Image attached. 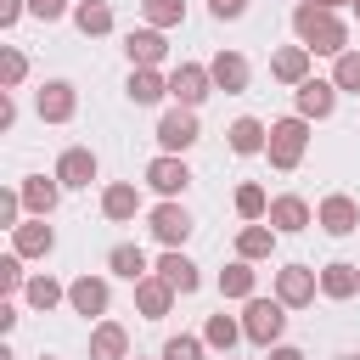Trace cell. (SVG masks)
I'll return each mask as SVG.
<instances>
[{
	"mask_svg": "<svg viewBox=\"0 0 360 360\" xmlns=\"http://www.w3.org/2000/svg\"><path fill=\"white\" fill-rule=\"evenodd\" d=\"M292 34H298L315 56H343V51H349V28H343L326 6H315V0H304V6L292 11Z\"/></svg>",
	"mask_w": 360,
	"mask_h": 360,
	"instance_id": "obj_1",
	"label": "cell"
},
{
	"mask_svg": "<svg viewBox=\"0 0 360 360\" xmlns=\"http://www.w3.org/2000/svg\"><path fill=\"white\" fill-rule=\"evenodd\" d=\"M304 146H309V118H304V112H292V118H276V124H270L264 152H270V163H276V169H298V163H304Z\"/></svg>",
	"mask_w": 360,
	"mask_h": 360,
	"instance_id": "obj_2",
	"label": "cell"
},
{
	"mask_svg": "<svg viewBox=\"0 0 360 360\" xmlns=\"http://www.w3.org/2000/svg\"><path fill=\"white\" fill-rule=\"evenodd\" d=\"M281 326H287V304H281V298H248V309H242V332H248L253 343H276Z\"/></svg>",
	"mask_w": 360,
	"mask_h": 360,
	"instance_id": "obj_3",
	"label": "cell"
},
{
	"mask_svg": "<svg viewBox=\"0 0 360 360\" xmlns=\"http://www.w3.org/2000/svg\"><path fill=\"white\" fill-rule=\"evenodd\" d=\"M208 90H214V73H208V68H197V62H180V68L169 73V96H174L180 107H202V101H208Z\"/></svg>",
	"mask_w": 360,
	"mask_h": 360,
	"instance_id": "obj_4",
	"label": "cell"
},
{
	"mask_svg": "<svg viewBox=\"0 0 360 360\" xmlns=\"http://www.w3.org/2000/svg\"><path fill=\"white\" fill-rule=\"evenodd\" d=\"M197 107H174V112H163L158 118V146L163 152H186V146H197Z\"/></svg>",
	"mask_w": 360,
	"mask_h": 360,
	"instance_id": "obj_5",
	"label": "cell"
},
{
	"mask_svg": "<svg viewBox=\"0 0 360 360\" xmlns=\"http://www.w3.org/2000/svg\"><path fill=\"white\" fill-rule=\"evenodd\" d=\"M315 287H321V276H315L309 264H287V270H276V298H281L287 309H304V304L315 298Z\"/></svg>",
	"mask_w": 360,
	"mask_h": 360,
	"instance_id": "obj_6",
	"label": "cell"
},
{
	"mask_svg": "<svg viewBox=\"0 0 360 360\" xmlns=\"http://www.w3.org/2000/svg\"><path fill=\"white\" fill-rule=\"evenodd\" d=\"M146 186H152V191H163V197H174V191H186V186H191V169H186L174 152H163V158H152V163H146Z\"/></svg>",
	"mask_w": 360,
	"mask_h": 360,
	"instance_id": "obj_7",
	"label": "cell"
},
{
	"mask_svg": "<svg viewBox=\"0 0 360 360\" xmlns=\"http://www.w3.org/2000/svg\"><path fill=\"white\" fill-rule=\"evenodd\" d=\"M34 107H39V118H45V124H68V118H73V107H79V96H73V84H68V79H51V84L39 90V101H34Z\"/></svg>",
	"mask_w": 360,
	"mask_h": 360,
	"instance_id": "obj_8",
	"label": "cell"
},
{
	"mask_svg": "<svg viewBox=\"0 0 360 360\" xmlns=\"http://www.w3.org/2000/svg\"><path fill=\"white\" fill-rule=\"evenodd\" d=\"M315 219H321V231H326V236H349V231L360 225V202L338 191V197H326V202H321V214H315Z\"/></svg>",
	"mask_w": 360,
	"mask_h": 360,
	"instance_id": "obj_9",
	"label": "cell"
},
{
	"mask_svg": "<svg viewBox=\"0 0 360 360\" xmlns=\"http://www.w3.org/2000/svg\"><path fill=\"white\" fill-rule=\"evenodd\" d=\"M152 236H158L163 248H180V242L191 236V214H186L180 202H163V208H152Z\"/></svg>",
	"mask_w": 360,
	"mask_h": 360,
	"instance_id": "obj_10",
	"label": "cell"
},
{
	"mask_svg": "<svg viewBox=\"0 0 360 360\" xmlns=\"http://www.w3.org/2000/svg\"><path fill=\"white\" fill-rule=\"evenodd\" d=\"M51 248H56V231H51L39 214L11 231V253H22V259H39V253H51Z\"/></svg>",
	"mask_w": 360,
	"mask_h": 360,
	"instance_id": "obj_11",
	"label": "cell"
},
{
	"mask_svg": "<svg viewBox=\"0 0 360 360\" xmlns=\"http://www.w3.org/2000/svg\"><path fill=\"white\" fill-rule=\"evenodd\" d=\"M135 304H141L146 321H163L169 304H174V287H169L163 276H141V281H135Z\"/></svg>",
	"mask_w": 360,
	"mask_h": 360,
	"instance_id": "obj_12",
	"label": "cell"
},
{
	"mask_svg": "<svg viewBox=\"0 0 360 360\" xmlns=\"http://www.w3.org/2000/svg\"><path fill=\"white\" fill-rule=\"evenodd\" d=\"M309 56H315L309 45H281V51L270 56V73H276L281 84H304V79H309Z\"/></svg>",
	"mask_w": 360,
	"mask_h": 360,
	"instance_id": "obj_13",
	"label": "cell"
},
{
	"mask_svg": "<svg viewBox=\"0 0 360 360\" xmlns=\"http://www.w3.org/2000/svg\"><path fill=\"white\" fill-rule=\"evenodd\" d=\"M332 107H338V84L332 79H304L298 84V112L304 118H326Z\"/></svg>",
	"mask_w": 360,
	"mask_h": 360,
	"instance_id": "obj_14",
	"label": "cell"
},
{
	"mask_svg": "<svg viewBox=\"0 0 360 360\" xmlns=\"http://www.w3.org/2000/svg\"><path fill=\"white\" fill-rule=\"evenodd\" d=\"M56 180H62V186H90V180H96V152H90V146H68V152L56 158Z\"/></svg>",
	"mask_w": 360,
	"mask_h": 360,
	"instance_id": "obj_15",
	"label": "cell"
},
{
	"mask_svg": "<svg viewBox=\"0 0 360 360\" xmlns=\"http://www.w3.org/2000/svg\"><path fill=\"white\" fill-rule=\"evenodd\" d=\"M68 304H73V315H107V281L101 276H79L68 287Z\"/></svg>",
	"mask_w": 360,
	"mask_h": 360,
	"instance_id": "obj_16",
	"label": "cell"
},
{
	"mask_svg": "<svg viewBox=\"0 0 360 360\" xmlns=\"http://www.w3.org/2000/svg\"><path fill=\"white\" fill-rule=\"evenodd\" d=\"M208 73H214V84H219L225 96L248 90V56H236V51H219V56L208 62Z\"/></svg>",
	"mask_w": 360,
	"mask_h": 360,
	"instance_id": "obj_17",
	"label": "cell"
},
{
	"mask_svg": "<svg viewBox=\"0 0 360 360\" xmlns=\"http://www.w3.org/2000/svg\"><path fill=\"white\" fill-rule=\"evenodd\" d=\"M124 51H129V62H135V68H158L169 45H163V34H158V28H135V34L124 39Z\"/></svg>",
	"mask_w": 360,
	"mask_h": 360,
	"instance_id": "obj_18",
	"label": "cell"
},
{
	"mask_svg": "<svg viewBox=\"0 0 360 360\" xmlns=\"http://www.w3.org/2000/svg\"><path fill=\"white\" fill-rule=\"evenodd\" d=\"M56 197H62V180H56V174H51V180H45V174L22 180V208H28V214H39V219H45V214L56 208Z\"/></svg>",
	"mask_w": 360,
	"mask_h": 360,
	"instance_id": "obj_19",
	"label": "cell"
},
{
	"mask_svg": "<svg viewBox=\"0 0 360 360\" xmlns=\"http://www.w3.org/2000/svg\"><path fill=\"white\" fill-rule=\"evenodd\" d=\"M264 219H270L281 236H292V231H304V225H309V202H304V197H276Z\"/></svg>",
	"mask_w": 360,
	"mask_h": 360,
	"instance_id": "obj_20",
	"label": "cell"
},
{
	"mask_svg": "<svg viewBox=\"0 0 360 360\" xmlns=\"http://www.w3.org/2000/svg\"><path fill=\"white\" fill-rule=\"evenodd\" d=\"M158 276H163V281H169L174 292H197V264H191V259H186L180 248H169V253L158 259Z\"/></svg>",
	"mask_w": 360,
	"mask_h": 360,
	"instance_id": "obj_21",
	"label": "cell"
},
{
	"mask_svg": "<svg viewBox=\"0 0 360 360\" xmlns=\"http://www.w3.org/2000/svg\"><path fill=\"white\" fill-rule=\"evenodd\" d=\"M321 292H326V298H354V292H360V264L332 259V264L321 270Z\"/></svg>",
	"mask_w": 360,
	"mask_h": 360,
	"instance_id": "obj_22",
	"label": "cell"
},
{
	"mask_svg": "<svg viewBox=\"0 0 360 360\" xmlns=\"http://www.w3.org/2000/svg\"><path fill=\"white\" fill-rule=\"evenodd\" d=\"M124 349H129V332H124V326L101 321V326L90 332V360H124Z\"/></svg>",
	"mask_w": 360,
	"mask_h": 360,
	"instance_id": "obj_23",
	"label": "cell"
},
{
	"mask_svg": "<svg viewBox=\"0 0 360 360\" xmlns=\"http://www.w3.org/2000/svg\"><path fill=\"white\" fill-rule=\"evenodd\" d=\"M124 90H129V101H135V107H152L158 96H169V79H158V68H135Z\"/></svg>",
	"mask_w": 360,
	"mask_h": 360,
	"instance_id": "obj_24",
	"label": "cell"
},
{
	"mask_svg": "<svg viewBox=\"0 0 360 360\" xmlns=\"http://www.w3.org/2000/svg\"><path fill=\"white\" fill-rule=\"evenodd\" d=\"M225 135H231V152H242V158L264 152V141H270V129H264L259 118H236V124H231Z\"/></svg>",
	"mask_w": 360,
	"mask_h": 360,
	"instance_id": "obj_25",
	"label": "cell"
},
{
	"mask_svg": "<svg viewBox=\"0 0 360 360\" xmlns=\"http://www.w3.org/2000/svg\"><path fill=\"white\" fill-rule=\"evenodd\" d=\"M135 208H141V191H135V186L118 180V186L101 191V214H107V219H135Z\"/></svg>",
	"mask_w": 360,
	"mask_h": 360,
	"instance_id": "obj_26",
	"label": "cell"
},
{
	"mask_svg": "<svg viewBox=\"0 0 360 360\" xmlns=\"http://www.w3.org/2000/svg\"><path fill=\"white\" fill-rule=\"evenodd\" d=\"M276 236H281L276 225H248V231L236 236V253H242V259H270V248H276Z\"/></svg>",
	"mask_w": 360,
	"mask_h": 360,
	"instance_id": "obj_27",
	"label": "cell"
},
{
	"mask_svg": "<svg viewBox=\"0 0 360 360\" xmlns=\"http://www.w3.org/2000/svg\"><path fill=\"white\" fill-rule=\"evenodd\" d=\"M107 264H112L124 281H141V276H152V270H146V253H141V248H129V242H118V248L107 253Z\"/></svg>",
	"mask_w": 360,
	"mask_h": 360,
	"instance_id": "obj_28",
	"label": "cell"
},
{
	"mask_svg": "<svg viewBox=\"0 0 360 360\" xmlns=\"http://www.w3.org/2000/svg\"><path fill=\"white\" fill-rule=\"evenodd\" d=\"M219 292H225V298H253V270H248V259H236V264L219 270Z\"/></svg>",
	"mask_w": 360,
	"mask_h": 360,
	"instance_id": "obj_29",
	"label": "cell"
},
{
	"mask_svg": "<svg viewBox=\"0 0 360 360\" xmlns=\"http://www.w3.org/2000/svg\"><path fill=\"white\" fill-rule=\"evenodd\" d=\"M22 292H28V304H34V309H56V304H62V298H68V292H62V281H56V276H34V281H28V287H22Z\"/></svg>",
	"mask_w": 360,
	"mask_h": 360,
	"instance_id": "obj_30",
	"label": "cell"
},
{
	"mask_svg": "<svg viewBox=\"0 0 360 360\" xmlns=\"http://www.w3.org/2000/svg\"><path fill=\"white\" fill-rule=\"evenodd\" d=\"M141 11H146L152 28H174V22H186V0H141Z\"/></svg>",
	"mask_w": 360,
	"mask_h": 360,
	"instance_id": "obj_31",
	"label": "cell"
},
{
	"mask_svg": "<svg viewBox=\"0 0 360 360\" xmlns=\"http://www.w3.org/2000/svg\"><path fill=\"white\" fill-rule=\"evenodd\" d=\"M73 22H79V34H107V28H112V11H107L101 0H84V6L73 11Z\"/></svg>",
	"mask_w": 360,
	"mask_h": 360,
	"instance_id": "obj_32",
	"label": "cell"
},
{
	"mask_svg": "<svg viewBox=\"0 0 360 360\" xmlns=\"http://www.w3.org/2000/svg\"><path fill=\"white\" fill-rule=\"evenodd\" d=\"M202 338H208L214 349H225V354H231V343H236V338H248V332H242V326H236L231 315H208V326H202Z\"/></svg>",
	"mask_w": 360,
	"mask_h": 360,
	"instance_id": "obj_33",
	"label": "cell"
},
{
	"mask_svg": "<svg viewBox=\"0 0 360 360\" xmlns=\"http://www.w3.org/2000/svg\"><path fill=\"white\" fill-rule=\"evenodd\" d=\"M22 73H28V56H22L17 45H6V51H0V90H17Z\"/></svg>",
	"mask_w": 360,
	"mask_h": 360,
	"instance_id": "obj_34",
	"label": "cell"
},
{
	"mask_svg": "<svg viewBox=\"0 0 360 360\" xmlns=\"http://www.w3.org/2000/svg\"><path fill=\"white\" fill-rule=\"evenodd\" d=\"M236 214H242V219H264V214H270V197H264L259 186H236Z\"/></svg>",
	"mask_w": 360,
	"mask_h": 360,
	"instance_id": "obj_35",
	"label": "cell"
},
{
	"mask_svg": "<svg viewBox=\"0 0 360 360\" xmlns=\"http://www.w3.org/2000/svg\"><path fill=\"white\" fill-rule=\"evenodd\" d=\"M332 84L360 96V51H343V56H338V68H332Z\"/></svg>",
	"mask_w": 360,
	"mask_h": 360,
	"instance_id": "obj_36",
	"label": "cell"
},
{
	"mask_svg": "<svg viewBox=\"0 0 360 360\" xmlns=\"http://www.w3.org/2000/svg\"><path fill=\"white\" fill-rule=\"evenodd\" d=\"M163 360H202V343L197 338H169L163 343Z\"/></svg>",
	"mask_w": 360,
	"mask_h": 360,
	"instance_id": "obj_37",
	"label": "cell"
},
{
	"mask_svg": "<svg viewBox=\"0 0 360 360\" xmlns=\"http://www.w3.org/2000/svg\"><path fill=\"white\" fill-rule=\"evenodd\" d=\"M0 287H6V292L22 287V253H6V259H0Z\"/></svg>",
	"mask_w": 360,
	"mask_h": 360,
	"instance_id": "obj_38",
	"label": "cell"
},
{
	"mask_svg": "<svg viewBox=\"0 0 360 360\" xmlns=\"http://www.w3.org/2000/svg\"><path fill=\"white\" fill-rule=\"evenodd\" d=\"M17 214H22V191H0V225L17 231Z\"/></svg>",
	"mask_w": 360,
	"mask_h": 360,
	"instance_id": "obj_39",
	"label": "cell"
},
{
	"mask_svg": "<svg viewBox=\"0 0 360 360\" xmlns=\"http://www.w3.org/2000/svg\"><path fill=\"white\" fill-rule=\"evenodd\" d=\"M28 11H34L39 22H51V17H62V11H68V0H28Z\"/></svg>",
	"mask_w": 360,
	"mask_h": 360,
	"instance_id": "obj_40",
	"label": "cell"
},
{
	"mask_svg": "<svg viewBox=\"0 0 360 360\" xmlns=\"http://www.w3.org/2000/svg\"><path fill=\"white\" fill-rule=\"evenodd\" d=\"M208 11L225 22V17H242V11H248V0H208Z\"/></svg>",
	"mask_w": 360,
	"mask_h": 360,
	"instance_id": "obj_41",
	"label": "cell"
},
{
	"mask_svg": "<svg viewBox=\"0 0 360 360\" xmlns=\"http://www.w3.org/2000/svg\"><path fill=\"white\" fill-rule=\"evenodd\" d=\"M11 124H17V101L0 90V129H11Z\"/></svg>",
	"mask_w": 360,
	"mask_h": 360,
	"instance_id": "obj_42",
	"label": "cell"
},
{
	"mask_svg": "<svg viewBox=\"0 0 360 360\" xmlns=\"http://www.w3.org/2000/svg\"><path fill=\"white\" fill-rule=\"evenodd\" d=\"M22 17V0H0V28H11Z\"/></svg>",
	"mask_w": 360,
	"mask_h": 360,
	"instance_id": "obj_43",
	"label": "cell"
},
{
	"mask_svg": "<svg viewBox=\"0 0 360 360\" xmlns=\"http://www.w3.org/2000/svg\"><path fill=\"white\" fill-rule=\"evenodd\" d=\"M270 360H304V349H292V343H276V349H270Z\"/></svg>",
	"mask_w": 360,
	"mask_h": 360,
	"instance_id": "obj_44",
	"label": "cell"
},
{
	"mask_svg": "<svg viewBox=\"0 0 360 360\" xmlns=\"http://www.w3.org/2000/svg\"><path fill=\"white\" fill-rule=\"evenodd\" d=\"M315 6H326V11H332V6H343V0H315Z\"/></svg>",
	"mask_w": 360,
	"mask_h": 360,
	"instance_id": "obj_45",
	"label": "cell"
},
{
	"mask_svg": "<svg viewBox=\"0 0 360 360\" xmlns=\"http://www.w3.org/2000/svg\"><path fill=\"white\" fill-rule=\"evenodd\" d=\"M354 17H360V0H354Z\"/></svg>",
	"mask_w": 360,
	"mask_h": 360,
	"instance_id": "obj_46",
	"label": "cell"
},
{
	"mask_svg": "<svg viewBox=\"0 0 360 360\" xmlns=\"http://www.w3.org/2000/svg\"><path fill=\"white\" fill-rule=\"evenodd\" d=\"M225 360H231V354H225Z\"/></svg>",
	"mask_w": 360,
	"mask_h": 360,
	"instance_id": "obj_47",
	"label": "cell"
},
{
	"mask_svg": "<svg viewBox=\"0 0 360 360\" xmlns=\"http://www.w3.org/2000/svg\"><path fill=\"white\" fill-rule=\"evenodd\" d=\"M354 360H360V354H354Z\"/></svg>",
	"mask_w": 360,
	"mask_h": 360,
	"instance_id": "obj_48",
	"label": "cell"
}]
</instances>
